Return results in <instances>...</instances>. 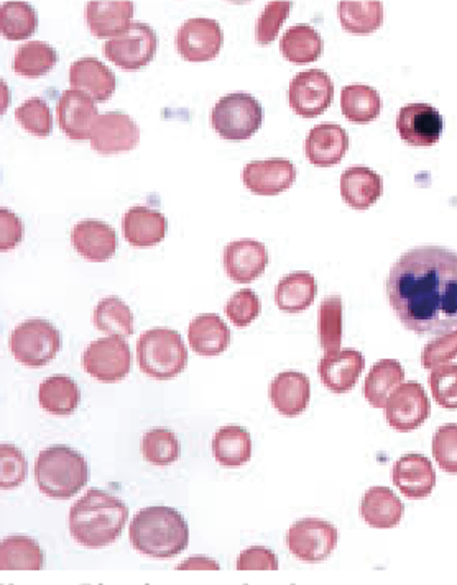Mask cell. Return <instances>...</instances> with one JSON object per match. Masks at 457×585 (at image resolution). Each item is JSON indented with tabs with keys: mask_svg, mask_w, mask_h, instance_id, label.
<instances>
[{
	"mask_svg": "<svg viewBox=\"0 0 457 585\" xmlns=\"http://www.w3.org/2000/svg\"><path fill=\"white\" fill-rule=\"evenodd\" d=\"M268 395L278 414L284 417H298L310 405V377L298 370H285L272 380Z\"/></svg>",
	"mask_w": 457,
	"mask_h": 585,
	"instance_id": "obj_23",
	"label": "cell"
},
{
	"mask_svg": "<svg viewBox=\"0 0 457 585\" xmlns=\"http://www.w3.org/2000/svg\"><path fill=\"white\" fill-rule=\"evenodd\" d=\"M238 569L241 571H277L278 559L270 549L255 546V548L245 549L238 559Z\"/></svg>",
	"mask_w": 457,
	"mask_h": 585,
	"instance_id": "obj_51",
	"label": "cell"
},
{
	"mask_svg": "<svg viewBox=\"0 0 457 585\" xmlns=\"http://www.w3.org/2000/svg\"><path fill=\"white\" fill-rule=\"evenodd\" d=\"M15 119L25 132L32 133L38 138H47L53 130V115H51L50 107L40 97L25 100L15 110Z\"/></svg>",
	"mask_w": 457,
	"mask_h": 585,
	"instance_id": "obj_43",
	"label": "cell"
},
{
	"mask_svg": "<svg viewBox=\"0 0 457 585\" xmlns=\"http://www.w3.org/2000/svg\"><path fill=\"white\" fill-rule=\"evenodd\" d=\"M340 25L352 35H371L384 24V4L377 0H345L337 4Z\"/></svg>",
	"mask_w": 457,
	"mask_h": 585,
	"instance_id": "obj_32",
	"label": "cell"
},
{
	"mask_svg": "<svg viewBox=\"0 0 457 585\" xmlns=\"http://www.w3.org/2000/svg\"><path fill=\"white\" fill-rule=\"evenodd\" d=\"M382 192H384V184L374 169L352 166L340 175V195L352 209H371L381 199Z\"/></svg>",
	"mask_w": 457,
	"mask_h": 585,
	"instance_id": "obj_25",
	"label": "cell"
},
{
	"mask_svg": "<svg viewBox=\"0 0 457 585\" xmlns=\"http://www.w3.org/2000/svg\"><path fill=\"white\" fill-rule=\"evenodd\" d=\"M431 414L430 399L423 386L407 382L398 386L385 405V417L388 425L400 434L417 430Z\"/></svg>",
	"mask_w": 457,
	"mask_h": 585,
	"instance_id": "obj_12",
	"label": "cell"
},
{
	"mask_svg": "<svg viewBox=\"0 0 457 585\" xmlns=\"http://www.w3.org/2000/svg\"><path fill=\"white\" fill-rule=\"evenodd\" d=\"M211 125L217 135L231 142L252 138L264 120V109L248 93L227 94L211 110Z\"/></svg>",
	"mask_w": 457,
	"mask_h": 585,
	"instance_id": "obj_6",
	"label": "cell"
},
{
	"mask_svg": "<svg viewBox=\"0 0 457 585\" xmlns=\"http://www.w3.org/2000/svg\"><path fill=\"white\" fill-rule=\"evenodd\" d=\"M223 263L232 282L251 284L267 269L268 249L257 240H236L224 249Z\"/></svg>",
	"mask_w": 457,
	"mask_h": 585,
	"instance_id": "obj_15",
	"label": "cell"
},
{
	"mask_svg": "<svg viewBox=\"0 0 457 585\" xmlns=\"http://www.w3.org/2000/svg\"><path fill=\"white\" fill-rule=\"evenodd\" d=\"M398 320L417 334L457 330V253L420 246L400 256L387 279Z\"/></svg>",
	"mask_w": 457,
	"mask_h": 585,
	"instance_id": "obj_1",
	"label": "cell"
},
{
	"mask_svg": "<svg viewBox=\"0 0 457 585\" xmlns=\"http://www.w3.org/2000/svg\"><path fill=\"white\" fill-rule=\"evenodd\" d=\"M131 348L124 337L100 338L84 350V370L99 382H121L131 373Z\"/></svg>",
	"mask_w": 457,
	"mask_h": 585,
	"instance_id": "obj_8",
	"label": "cell"
},
{
	"mask_svg": "<svg viewBox=\"0 0 457 585\" xmlns=\"http://www.w3.org/2000/svg\"><path fill=\"white\" fill-rule=\"evenodd\" d=\"M334 100V83L321 70L301 71L288 87V102L297 115L314 119L329 109Z\"/></svg>",
	"mask_w": 457,
	"mask_h": 585,
	"instance_id": "obj_11",
	"label": "cell"
},
{
	"mask_svg": "<svg viewBox=\"0 0 457 585\" xmlns=\"http://www.w3.org/2000/svg\"><path fill=\"white\" fill-rule=\"evenodd\" d=\"M405 380V369L398 361L382 359L372 366L365 377V401L374 409H385L392 392Z\"/></svg>",
	"mask_w": 457,
	"mask_h": 585,
	"instance_id": "obj_33",
	"label": "cell"
},
{
	"mask_svg": "<svg viewBox=\"0 0 457 585\" xmlns=\"http://www.w3.org/2000/svg\"><path fill=\"white\" fill-rule=\"evenodd\" d=\"M178 569H219V564L213 559L204 558V556H194V558L188 559V561L181 562Z\"/></svg>",
	"mask_w": 457,
	"mask_h": 585,
	"instance_id": "obj_52",
	"label": "cell"
},
{
	"mask_svg": "<svg viewBox=\"0 0 457 585\" xmlns=\"http://www.w3.org/2000/svg\"><path fill=\"white\" fill-rule=\"evenodd\" d=\"M57 61V51L50 45L45 41H27L15 51L12 68L21 76L35 80L50 73Z\"/></svg>",
	"mask_w": 457,
	"mask_h": 585,
	"instance_id": "obj_39",
	"label": "cell"
},
{
	"mask_svg": "<svg viewBox=\"0 0 457 585\" xmlns=\"http://www.w3.org/2000/svg\"><path fill=\"white\" fill-rule=\"evenodd\" d=\"M291 2L288 0H278V2H270L267 8L262 11L261 17L257 21V27H255V40L262 47H268L272 41L277 38L278 32L284 27L285 21L291 12Z\"/></svg>",
	"mask_w": 457,
	"mask_h": 585,
	"instance_id": "obj_45",
	"label": "cell"
},
{
	"mask_svg": "<svg viewBox=\"0 0 457 585\" xmlns=\"http://www.w3.org/2000/svg\"><path fill=\"white\" fill-rule=\"evenodd\" d=\"M456 356L457 330H453L449 333L440 334L424 346L423 353H421V366L424 369H434V367L449 363Z\"/></svg>",
	"mask_w": 457,
	"mask_h": 585,
	"instance_id": "obj_49",
	"label": "cell"
},
{
	"mask_svg": "<svg viewBox=\"0 0 457 585\" xmlns=\"http://www.w3.org/2000/svg\"><path fill=\"white\" fill-rule=\"evenodd\" d=\"M135 551L154 559H170L181 554L190 543L187 520L170 507H148L141 510L129 528Z\"/></svg>",
	"mask_w": 457,
	"mask_h": 585,
	"instance_id": "obj_3",
	"label": "cell"
},
{
	"mask_svg": "<svg viewBox=\"0 0 457 585\" xmlns=\"http://www.w3.org/2000/svg\"><path fill=\"white\" fill-rule=\"evenodd\" d=\"M443 129L444 122L440 110L428 103H408L398 112V135L408 145H436L443 135Z\"/></svg>",
	"mask_w": 457,
	"mask_h": 585,
	"instance_id": "obj_16",
	"label": "cell"
},
{
	"mask_svg": "<svg viewBox=\"0 0 457 585\" xmlns=\"http://www.w3.org/2000/svg\"><path fill=\"white\" fill-rule=\"evenodd\" d=\"M364 369L365 357L358 350L326 351L317 367L321 382L334 394H346L354 389Z\"/></svg>",
	"mask_w": 457,
	"mask_h": 585,
	"instance_id": "obj_17",
	"label": "cell"
},
{
	"mask_svg": "<svg viewBox=\"0 0 457 585\" xmlns=\"http://www.w3.org/2000/svg\"><path fill=\"white\" fill-rule=\"evenodd\" d=\"M137 361L142 373L152 379L170 380L180 376L187 367V344L178 331L154 328L139 338Z\"/></svg>",
	"mask_w": 457,
	"mask_h": 585,
	"instance_id": "obj_5",
	"label": "cell"
},
{
	"mask_svg": "<svg viewBox=\"0 0 457 585\" xmlns=\"http://www.w3.org/2000/svg\"><path fill=\"white\" fill-rule=\"evenodd\" d=\"M340 109L349 122H374L381 115V94L368 84H349L340 94Z\"/></svg>",
	"mask_w": 457,
	"mask_h": 585,
	"instance_id": "obj_35",
	"label": "cell"
},
{
	"mask_svg": "<svg viewBox=\"0 0 457 585\" xmlns=\"http://www.w3.org/2000/svg\"><path fill=\"white\" fill-rule=\"evenodd\" d=\"M167 230V217L151 207H132L122 219L125 240L137 248H151L164 242Z\"/></svg>",
	"mask_w": 457,
	"mask_h": 585,
	"instance_id": "obj_27",
	"label": "cell"
},
{
	"mask_svg": "<svg viewBox=\"0 0 457 585\" xmlns=\"http://www.w3.org/2000/svg\"><path fill=\"white\" fill-rule=\"evenodd\" d=\"M24 239V223L11 210H0V249L11 252Z\"/></svg>",
	"mask_w": 457,
	"mask_h": 585,
	"instance_id": "obj_50",
	"label": "cell"
},
{
	"mask_svg": "<svg viewBox=\"0 0 457 585\" xmlns=\"http://www.w3.org/2000/svg\"><path fill=\"white\" fill-rule=\"evenodd\" d=\"M404 513V502L388 487H372L361 502V516L372 528H395L400 525Z\"/></svg>",
	"mask_w": 457,
	"mask_h": 585,
	"instance_id": "obj_29",
	"label": "cell"
},
{
	"mask_svg": "<svg viewBox=\"0 0 457 585\" xmlns=\"http://www.w3.org/2000/svg\"><path fill=\"white\" fill-rule=\"evenodd\" d=\"M430 389L440 407L457 409V364H443L430 374Z\"/></svg>",
	"mask_w": 457,
	"mask_h": 585,
	"instance_id": "obj_44",
	"label": "cell"
},
{
	"mask_svg": "<svg viewBox=\"0 0 457 585\" xmlns=\"http://www.w3.org/2000/svg\"><path fill=\"white\" fill-rule=\"evenodd\" d=\"M35 480L45 496L67 500L86 486L89 467L77 451L68 447H51L37 458Z\"/></svg>",
	"mask_w": 457,
	"mask_h": 585,
	"instance_id": "obj_4",
	"label": "cell"
},
{
	"mask_svg": "<svg viewBox=\"0 0 457 585\" xmlns=\"http://www.w3.org/2000/svg\"><path fill=\"white\" fill-rule=\"evenodd\" d=\"M433 456L444 473L457 474V425H443L433 437Z\"/></svg>",
	"mask_w": 457,
	"mask_h": 585,
	"instance_id": "obj_47",
	"label": "cell"
},
{
	"mask_svg": "<svg viewBox=\"0 0 457 585\" xmlns=\"http://www.w3.org/2000/svg\"><path fill=\"white\" fill-rule=\"evenodd\" d=\"M9 344L19 363L41 367L50 364L61 350V334L50 321L32 318L15 327Z\"/></svg>",
	"mask_w": 457,
	"mask_h": 585,
	"instance_id": "obj_7",
	"label": "cell"
},
{
	"mask_svg": "<svg viewBox=\"0 0 457 585\" xmlns=\"http://www.w3.org/2000/svg\"><path fill=\"white\" fill-rule=\"evenodd\" d=\"M157 47L158 38L154 28L137 22L124 34L107 40L104 45V54L122 70L137 71L154 60Z\"/></svg>",
	"mask_w": 457,
	"mask_h": 585,
	"instance_id": "obj_9",
	"label": "cell"
},
{
	"mask_svg": "<svg viewBox=\"0 0 457 585\" xmlns=\"http://www.w3.org/2000/svg\"><path fill=\"white\" fill-rule=\"evenodd\" d=\"M142 456L154 466H170L180 458L181 448L177 435L167 428H154L142 438Z\"/></svg>",
	"mask_w": 457,
	"mask_h": 585,
	"instance_id": "obj_42",
	"label": "cell"
},
{
	"mask_svg": "<svg viewBox=\"0 0 457 585\" xmlns=\"http://www.w3.org/2000/svg\"><path fill=\"white\" fill-rule=\"evenodd\" d=\"M44 551L35 539L28 536H9L0 549V568L4 571L22 569L38 571L44 568Z\"/></svg>",
	"mask_w": 457,
	"mask_h": 585,
	"instance_id": "obj_38",
	"label": "cell"
},
{
	"mask_svg": "<svg viewBox=\"0 0 457 585\" xmlns=\"http://www.w3.org/2000/svg\"><path fill=\"white\" fill-rule=\"evenodd\" d=\"M89 142L94 151L100 155L131 151L141 142V129L128 113H103L94 125Z\"/></svg>",
	"mask_w": 457,
	"mask_h": 585,
	"instance_id": "obj_14",
	"label": "cell"
},
{
	"mask_svg": "<svg viewBox=\"0 0 457 585\" xmlns=\"http://www.w3.org/2000/svg\"><path fill=\"white\" fill-rule=\"evenodd\" d=\"M227 318L232 321L238 328H245L249 325L254 324L257 320L258 315L262 312L261 298L251 289H244V291L236 292L229 301H227L226 307Z\"/></svg>",
	"mask_w": 457,
	"mask_h": 585,
	"instance_id": "obj_46",
	"label": "cell"
},
{
	"mask_svg": "<svg viewBox=\"0 0 457 585\" xmlns=\"http://www.w3.org/2000/svg\"><path fill=\"white\" fill-rule=\"evenodd\" d=\"M38 15L27 2H4L0 9V28L8 40H27L37 32Z\"/></svg>",
	"mask_w": 457,
	"mask_h": 585,
	"instance_id": "obj_40",
	"label": "cell"
},
{
	"mask_svg": "<svg viewBox=\"0 0 457 585\" xmlns=\"http://www.w3.org/2000/svg\"><path fill=\"white\" fill-rule=\"evenodd\" d=\"M242 181L249 191L257 195H278L288 191L297 181V168L288 159H267L245 164Z\"/></svg>",
	"mask_w": 457,
	"mask_h": 585,
	"instance_id": "obj_19",
	"label": "cell"
},
{
	"mask_svg": "<svg viewBox=\"0 0 457 585\" xmlns=\"http://www.w3.org/2000/svg\"><path fill=\"white\" fill-rule=\"evenodd\" d=\"M349 149V136L337 123H320L308 133L304 155L311 164L329 168L339 164Z\"/></svg>",
	"mask_w": 457,
	"mask_h": 585,
	"instance_id": "obj_21",
	"label": "cell"
},
{
	"mask_svg": "<svg viewBox=\"0 0 457 585\" xmlns=\"http://www.w3.org/2000/svg\"><path fill=\"white\" fill-rule=\"evenodd\" d=\"M316 292V279L313 275L306 271L291 272L275 288V304L288 314H300L311 307Z\"/></svg>",
	"mask_w": 457,
	"mask_h": 585,
	"instance_id": "obj_30",
	"label": "cell"
},
{
	"mask_svg": "<svg viewBox=\"0 0 457 585\" xmlns=\"http://www.w3.org/2000/svg\"><path fill=\"white\" fill-rule=\"evenodd\" d=\"M337 529L320 519L298 520L287 535V546L294 558L310 564L326 561L337 546Z\"/></svg>",
	"mask_w": 457,
	"mask_h": 585,
	"instance_id": "obj_10",
	"label": "cell"
},
{
	"mask_svg": "<svg viewBox=\"0 0 457 585\" xmlns=\"http://www.w3.org/2000/svg\"><path fill=\"white\" fill-rule=\"evenodd\" d=\"M38 401L47 414L67 417L80 405L81 394L77 383L68 376H51L38 390Z\"/></svg>",
	"mask_w": 457,
	"mask_h": 585,
	"instance_id": "obj_34",
	"label": "cell"
},
{
	"mask_svg": "<svg viewBox=\"0 0 457 585\" xmlns=\"http://www.w3.org/2000/svg\"><path fill=\"white\" fill-rule=\"evenodd\" d=\"M223 44V28L213 19H190L177 34L178 53L191 63L213 61Z\"/></svg>",
	"mask_w": 457,
	"mask_h": 585,
	"instance_id": "obj_13",
	"label": "cell"
},
{
	"mask_svg": "<svg viewBox=\"0 0 457 585\" xmlns=\"http://www.w3.org/2000/svg\"><path fill=\"white\" fill-rule=\"evenodd\" d=\"M135 4L131 0H93L86 5V22L97 38H113L132 25Z\"/></svg>",
	"mask_w": 457,
	"mask_h": 585,
	"instance_id": "obj_20",
	"label": "cell"
},
{
	"mask_svg": "<svg viewBox=\"0 0 457 585\" xmlns=\"http://www.w3.org/2000/svg\"><path fill=\"white\" fill-rule=\"evenodd\" d=\"M97 330L109 337H131L134 333V315L121 297L110 295L97 304L93 315Z\"/></svg>",
	"mask_w": 457,
	"mask_h": 585,
	"instance_id": "obj_37",
	"label": "cell"
},
{
	"mask_svg": "<svg viewBox=\"0 0 457 585\" xmlns=\"http://www.w3.org/2000/svg\"><path fill=\"white\" fill-rule=\"evenodd\" d=\"M71 243L87 261L106 263L116 255L118 235L107 223L89 219L74 226Z\"/></svg>",
	"mask_w": 457,
	"mask_h": 585,
	"instance_id": "obj_24",
	"label": "cell"
},
{
	"mask_svg": "<svg viewBox=\"0 0 457 585\" xmlns=\"http://www.w3.org/2000/svg\"><path fill=\"white\" fill-rule=\"evenodd\" d=\"M58 123L71 139H91L99 119L96 100L83 90L70 89L61 94L57 107Z\"/></svg>",
	"mask_w": 457,
	"mask_h": 585,
	"instance_id": "obj_18",
	"label": "cell"
},
{
	"mask_svg": "<svg viewBox=\"0 0 457 585\" xmlns=\"http://www.w3.org/2000/svg\"><path fill=\"white\" fill-rule=\"evenodd\" d=\"M188 341L200 356H217L231 344V330L219 315H197L188 327Z\"/></svg>",
	"mask_w": 457,
	"mask_h": 585,
	"instance_id": "obj_28",
	"label": "cell"
},
{
	"mask_svg": "<svg viewBox=\"0 0 457 585\" xmlns=\"http://www.w3.org/2000/svg\"><path fill=\"white\" fill-rule=\"evenodd\" d=\"M129 520L121 499L99 489L87 490L70 510V533L84 548H106L118 541Z\"/></svg>",
	"mask_w": 457,
	"mask_h": 585,
	"instance_id": "obj_2",
	"label": "cell"
},
{
	"mask_svg": "<svg viewBox=\"0 0 457 585\" xmlns=\"http://www.w3.org/2000/svg\"><path fill=\"white\" fill-rule=\"evenodd\" d=\"M392 480L405 497L421 500L433 492L436 473L431 461L423 454H407L394 464Z\"/></svg>",
	"mask_w": 457,
	"mask_h": 585,
	"instance_id": "obj_22",
	"label": "cell"
},
{
	"mask_svg": "<svg viewBox=\"0 0 457 585\" xmlns=\"http://www.w3.org/2000/svg\"><path fill=\"white\" fill-rule=\"evenodd\" d=\"M213 453L224 467H241L252 458V438L239 425H226L214 435Z\"/></svg>",
	"mask_w": 457,
	"mask_h": 585,
	"instance_id": "obj_31",
	"label": "cell"
},
{
	"mask_svg": "<svg viewBox=\"0 0 457 585\" xmlns=\"http://www.w3.org/2000/svg\"><path fill=\"white\" fill-rule=\"evenodd\" d=\"M324 44L320 32L310 25H294L285 32L280 51L285 60L294 64L313 63L323 54Z\"/></svg>",
	"mask_w": 457,
	"mask_h": 585,
	"instance_id": "obj_36",
	"label": "cell"
},
{
	"mask_svg": "<svg viewBox=\"0 0 457 585\" xmlns=\"http://www.w3.org/2000/svg\"><path fill=\"white\" fill-rule=\"evenodd\" d=\"M345 334V304L339 295H330L321 302L320 341L324 351L340 350Z\"/></svg>",
	"mask_w": 457,
	"mask_h": 585,
	"instance_id": "obj_41",
	"label": "cell"
},
{
	"mask_svg": "<svg viewBox=\"0 0 457 585\" xmlns=\"http://www.w3.org/2000/svg\"><path fill=\"white\" fill-rule=\"evenodd\" d=\"M73 89L89 94L96 102H106L116 93V74L97 58L86 57L74 61L70 68Z\"/></svg>",
	"mask_w": 457,
	"mask_h": 585,
	"instance_id": "obj_26",
	"label": "cell"
},
{
	"mask_svg": "<svg viewBox=\"0 0 457 585\" xmlns=\"http://www.w3.org/2000/svg\"><path fill=\"white\" fill-rule=\"evenodd\" d=\"M0 458H2V477H0L2 489L22 486L27 477V461L22 451L12 444H2Z\"/></svg>",
	"mask_w": 457,
	"mask_h": 585,
	"instance_id": "obj_48",
	"label": "cell"
}]
</instances>
